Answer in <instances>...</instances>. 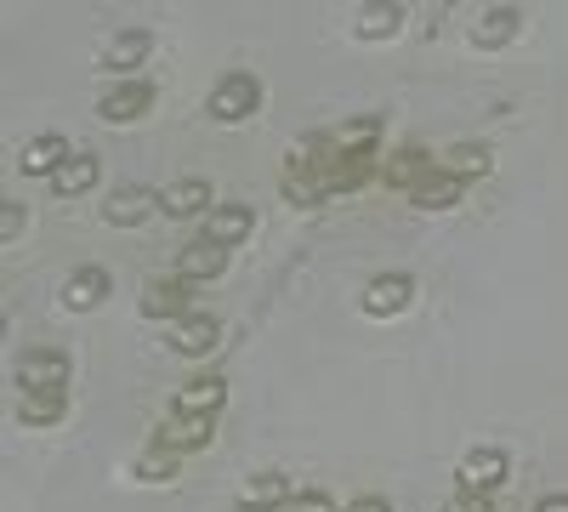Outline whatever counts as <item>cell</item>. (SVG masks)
<instances>
[{
    "mask_svg": "<svg viewBox=\"0 0 568 512\" xmlns=\"http://www.w3.org/2000/svg\"><path fill=\"white\" fill-rule=\"evenodd\" d=\"M329 137H336V154H342V160H369L375 143H382V120H375V114H358V120L336 126Z\"/></svg>",
    "mask_w": 568,
    "mask_h": 512,
    "instance_id": "d6986e66",
    "label": "cell"
},
{
    "mask_svg": "<svg viewBox=\"0 0 568 512\" xmlns=\"http://www.w3.org/2000/svg\"><path fill=\"white\" fill-rule=\"evenodd\" d=\"M69 415V393H23L18 399V422L23 428H52Z\"/></svg>",
    "mask_w": 568,
    "mask_h": 512,
    "instance_id": "cb8c5ba5",
    "label": "cell"
},
{
    "mask_svg": "<svg viewBox=\"0 0 568 512\" xmlns=\"http://www.w3.org/2000/svg\"><path fill=\"white\" fill-rule=\"evenodd\" d=\"M291 479H284V473H256V479H245L240 484V495H233V501H240V512H284V506H291Z\"/></svg>",
    "mask_w": 568,
    "mask_h": 512,
    "instance_id": "30bf717a",
    "label": "cell"
},
{
    "mask_svg": "<svg viewBox=\"0 0 568 512\" xmlns=\"http://www.w3.org/2000/svg\"><path fill=\"white\" fill-rule=\"evenodd\" d=\"M227 404V382L222 377H194L182 393H176V410L182 415H216Z\"/></svg>",
    "mask_w": 568,
    "mask_h": 512,
    "instance_id": "603a6c76",
    "label": "cell"
},
{
    "mask_svg": "<svg viewBox=\"0 0 568 512\" xmlns=\"http://www.w3.org/2000/svg\"><path fill=\"white\" fill-rule=\"evenodd\" d=\"M216 342H222V324H216L211 313H187V319H176V324H171V337H165V348L182 353V359H205V353H216Z\"/></svg>",
    "mask_w": 568,
    "mask_h": 512,
    "instance_id": "ba28073f",
    "label": "cell"
},
{
    "mask_svg": "<svg viewBox=\"0 0 568 512\" xmlns=\"http://www.w3.org/2000/svg\"><path fill=\"white\" fill-rule=\"evenodd\" d=\"M409 302H415V279L409 273H382V279H369V285H364V313H375V319L404 313Z\"/></svg>",
    "mask_w": 568,
    "mask_h": 512,
    "instance_id": "8fae6325",
    "label": "cell"
},
{
    "mask_svg": "<svg viewBox=\"0 0 568 512\" xmlns=\"http://www.w3.org/2000/svg\"><path fill=\"white\" fill-rule=\"evenodd\" d=\"M251 228H256V211L233 200V205H216V211L205 217V240H216L222 251H233V245L251 240Z\"/></svg>",
    "mask_w": 568,
    "mask_h": 512,
    "instance_id": "4fadbf2b",
    "label": "cell"
},
{
    "mask_svg": "<svg viewBox=\"0 0 568 512\" xmlns=\"http://www.w3.org/2000/svg\"><path fill=\"white\" fill-rule=\"evenodd\" d=\"M18 234H23V205H18V200H7V205H0V240L12 245Z\"/></svg>",
    "mask_w": 568,
    "mask_h": 512,
    "instance_id": "f546056e",
    "label": "cell"
},
{
    "mask_svg": "<svg viewBox=\"0 0 568 512\" xmlns=\"http://www.w3.org/2000/svg\"><path fill=\"white\" fill-rule=\"evenodd\" d=\"M517 29H524V12L517 7H484L478 18H471V40L478 46H506Z\"/></svg>",
    "mask_w": 568,
    "mask_h": 512,
    "instance_id": "7402d4cb",
    "label": "cell"
},
{
    "mask_svg": "<svg viewBox=\"0 0 568 512\" xmlns=\"http://www.w3.org/2000/svg\"><path fill=\"white\" fill-rule=\"evenodd\" d=\"M211 182L205 177H176L160 189V217H176V222H194V217H211Z\"/></svg>",
    "mask_w": 568,
    "mask_h": 512,
    "instance_id": "5b68a950",
    "label": "cell"
},
{
    "mask_svg": "<svg viewBox=\"0 0 568 512\" xmlns=\"http://www.w3.org/2000/svg\"><path fill=\"white\" fill-rule=\"evenodd\" d=\"M256 109H262V80L245 74V69L222 74V80L211 86V98H205V114L222 120V126H240V120H251Z\"/></svg>",
    "mask_w": 568,
    "mask_h": 512,
    "instance_id": "6da1fadb",
    "label": "cell"
},
{
    "mask_svg": "<svg viewBox=\"0 0 568 512\" xmlns=\"http://www.w3.org/2000/svg\"><path fill=\"white\" fill-rule=\"evenodd\" d=\"M149 211H160V194H149L142 182H125V189H114L103 200V217L114 228H136V222H149Z\"/></svg>",
    "mask_w": 568,
    "mask_h": 512,
    "instance_id": "9a60e30c",
    "label": "cell"
},
{
    "mask_svg": "<svg viewBox=\"0 0 568 512\" xmlns=\"http://www.w3.org/2000/svg\"><path fill=\"white\" fill-rule=\"evenodd\" d=\"M284 512H336V506H329V495H324V490H296Z\"/></svg>",
    "mask_w": 568,
    "mask_h": 512,
    "instance_id": "f1b7e54d",
    "label": "cell"
},
{
    "mask_svg": "<svg viewBox=\"0 0 568 512\" xmlns=\"http://www.w3.org/2000/svg\"><path fill=\"white\" fill-rule=\"evenodd\" d=\"M222 268H227V251L216 240H205V234L176 251V279H187V285H205V279H216Z\"/></svg>",
    "mask_w": 568,
    "mask_h": 512,
    "instance_id": "5bb4252c",
    "label": "cell"
},
{
    "mask_svg": "<svg viewBox=\"0 0 568 512\" xmlns=\"http://www.w3.org/2000/svg\"><path fill=\"white\" fill-rule=\"evenodd\" d=\"M284 200H291V205H318V200H324V177H313V171H284Z\"/></svg>",
    "mask_w": 568,
    "mask_h": 512,
    "instance_id": "4316f807",
    "label": "cell"
},
{
    "mask_svg": "<svg viewBox=\"0 0 568 512\" xmlns=\"http://www.w3.org/2000/svg\"><path fill=\"white\" fill-rule=\"evenodd\" d=\"M98 177H103V160L98 154H69V165L52 177V194L58 200H80V194L98 189Z\"/></svg>",
    "mask_w": 568,
    "mask_h": 512,
    "instance_id": "ac0fdd59",
    "label": "cell"
},
{
    "mask_svg": "<svg viewBox=\"0 0 568 512\" xmlns=\"http://www.w3.org/2000/svg\"><path fill=\"white\" fill-rule=\"evenodd\" d=\"M404 29V7L398 0H369V7L353 12V34L358 40H393Z\"/></svg>",
    "mask_w": 568,
    "mask_h": 512,
    "instance_id": "e0dca14e",
    "label": "cell"
},
{
    "mask_svg": "<svg viewBox=\"0 0 568 512\" xmlns=\"http://www.w3.org/2000/svg\"><path fill=\"white\" fill-rule=\"evenodd\" d=\"M194 313V285L187 279H154V285H142V319H187Z\"/></svg>",
    "mask_w": 568,
    "mask_h": 512,
    "instance_id": "8992f818",
    "label": "cell"
},
{
    "mask_svg": "<svg viewBox=\"0 0 568 512\" xmlns=\"http://www.w3.org/2000/svg\"><path fill=\"white\" fill-rule=\"evenodd\" d=\"M149 109H154V80H142V74L114 80V86L103 91V103H98V114H103V120H114V126L149 120Z\"/></svg>",
    "mask_w": 568,
    "mask_h": 512,
    "instance_id": "3957f363",
    "label": "cell"
},
{
    "mask_svg": "<svg viewBox=\"0 0 568 512\" xmlns=\"http://www.w3.org/2000/svg\"><path fill=\"white\" fill-rule=\"evenodd\" d=\"M444 171H455L460 182H478V177L495 171V160H489V149H478V143H460V149H449Z\"/></svg>",
    "mask_w": 568,
    "mask_h": 512,
    "instance_id": "d4e9b609",
    "label": "cell"
},
{
    "mask_svg": "<svg viewBox=\"0 0 568 512\" xmlns=\"http://www.w3.org/2000/svg\"><path fill=\"white\" fill-rule=\"evenodd\" d=\"M460 194H466V182H460L455 171H444V165H438V171L426 177L409 200H415V211H449V205H460Z\"/></svg>",
    "mask_w": 568,
    "mask_h": 512,
    "instance_id": "ffe728a7",
    "label": "cell"
},
{
    "mask_svg": "<svg viewBox=\"0 0 568 512\" xmlns=\"http://www.w3.org/2000/svg\"><path fill=\"white\" fill-rule=\"evenodd\" d=\"M433 171H438V160L426 154V149H398V154L387 160V171H382V177L393 182V189H409V194H415Z\"/></svg>",
    "mask_w": 568,
    "mask_h": 512,
    "instance_id": "44dd1931",
    "label": "cell"
},
{
    "mask_svg": "<svg viewBox=\"0 0 568 512\" xmlns=\"http://www.w3.org/2000/svg\"><path fill=\"white\" fill-rule=\"evenodd\" d=\"M342 512H393V506H387V495H358V501H347Z\"/></svg>",
    "mask_w": 568,
    "mask_h": 512,
    "instance_id": "4dcf8cb0",
    "label": "cell"
},
{
    "mask_svg": "<svg viewBox=\"0 0 568 512\" xmlns=\"http://www.w3.org/2000/svg\"><path fill=\"white\" fill-rule=\"evenodd\" d=\"M69 143H63V137L58 131H45V137H29V143H23V154H18V171L23 177H58L63 165H69Z\"/></svg>",
    "mask_w": 568,
    "mask_h": 512,
    "instance_id": "7c38bea8",
    "label": "cell"
},
{
    "mask_svg": "<svg viewBox=\"0 0 568 512\" xmlns=\"http://www.w3.org/2000/svg\"><path fill=\"white\" fill-rule=\"evenodd\" d=\"M211 433H216V415H182V410H171L165 422L154 428V444H165V450L187 455V450H205V444H211Z\"/></svg>",
    "mask_w": 568,
    "mask_h": 512,
    "instance_id": "52a82bcc",
    "label": "cell"
},
{
    "mask_svg": "<svg viewBox=\"0 0 568 512\" xmlns=\"http://www.w3.org/2000/svg\"><path fill=\"white\" fill-rule=\"evenodd\" d=\"M12 382H18V393H63L69 388V353L63 348H29L12 364Z\"/></svg>",
    "mask_w": 568,
    "mask_h": 512,
    "instance_id": "7a4b0ae2",
    "label": "cell"
},
{
    "mask_svg": "<svg viewBox=\"0 0 568 512\" xmlns=\"http://www.w3.org/2000/svg\"><path fill=\"white\" fill-rule=\"evenodd\" d=\"M176 450H165V444H149V450H142L136 455V479L142 484H165V479H176Z\"/></svg>",
    "mask_w": 568,
    "mask_h": 512,
    "instance_id": "484cf974",
    "label": "cell"
},
{
    "mask_svg": "<svg viewBox=\"0 0 568 512\" xmlns=\"http://www.w3.org/2000/svg\"><path fill=\"white\" fill-rule=\"evenodd\" d=\"M149 52H154V29H120V34L103 40V63H109L120 80H125L131 69L149 63Z\"/></svg>",
    "mask_w": 568,
    "mask_h": 512,
    "instance_id": "9c48e42d",
    "label": "cell"
},
{
    "mask_svg": "<svg viewBox=\"0 0 568 512\" xmlns=\"http://www.w3.org/2000/svg\"><path fill=\"white\" fill-rule=\"evenodd\" d=\"M444 512H495V501H489V495H471V490H455V495L444 501Z\"/></svg>",
    "mask_w": 568,
    "mask_h": 512,
    "instance_id": "83f0119b",
    "label": "cell"
},
{
    "mask_svg": "<svg viewBox=\"0 0 568 512\" xmlns=\"http://www.w3.org/2000/svg\"><path fill=\"white\" fill-rule=\"evenodd\" d=\"M535 512H568V495H546V501H535Z\"/></svg>",
    "mask_w": 568,
    "mask_h": 512,
    "instance_id": "1f68e13d",
    "label": "cell"
},
{
    "mask_svg": "<svg viewBox=\"0 0 568 512\" xmlns=\"http://www.w3.org/2000/svg\"><path fill=\"white\" fill-rule=\"evenodd\" d=\"M506 473H511L506 450L484 444V450H466V455H460V468H455V484H460V490H471V495H495V490L506 484Z\"/></svg>",
    "mask_w": 568,
    "mask_h": 512,
    "instance_id": "277c9868",
    "label": "cell"
},
{
    "mask_svg": "<svg viewBox=\"0 0 568 512\" xmlns=\"http://www.w3.org/2000/svg\"><path fill=\"white\" fill-rule=\"evenodd\" d=\"M109 291H114V279H109L103 268H74L69 285H63V308H69V313H91Z\"/></svg>",
    "mask_w": 568,
    "mask_h": 512,
    "instance_id": "2e32d148",
    "label": "cell"
}]
</instances>
